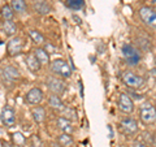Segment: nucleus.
<instances>
[{"instance_id":"obj_16","label":"nucleus","mask_w":156,"mask_h":147,"mask_svg":"<svg viewBox=\"0 0 156 147\" xmlns=\"http://www.w3.org/2000/svg\"><path fill=\"white\" fill-rule=\"evenodd\" d=\"M56 125L57 128L60 129L62 133H66V134H72L73 131H74V128L72 126V122L69 120H66L65 117H58L57 121H56Z\"/></svg>"},{"instance_id":"obj_14","label":"nucleus","mask_w":156,"mask_h":147,"mask_svg":"<svg viewBox=\"0 0 156 147\" xmlns=\"http://www.w3.org/2000/svg\"><path fill=\"white\" fill-rule=\"evenodd\" d=\"M25 63H26V66L29 68V70L33 72V73H37L41 70V63L37 60V57L34 56V53H29V55L25 57Z\"/></svg>"},{"instance_id":"obj_17","label":"nucleus","mask_w":156,"mask_h":147,"mask_svg":"<svg viewBox=\"0 0 156 147\" xmlns=\"http://www.w3.org/2000/svg\"><path fill=\"white\" fill-rule=\"evenodd\" d=\"M2 30L8 37H16L17 25L13 21H3V23H2Z\"/></svg>"},{"instance_id":"obj_30","label":"nucleus","mask_w":156,"mask_h":147,"mask_svg":"<svg viewBox=\"0 0 156 147\" xmlns=\"http://www.w3.org/2000/svg\"><path fill=\"white\" fill-rule=\"evenodd\" d=\"M151 146L156 147V133H152V139H151Z\"/></svg>"},{"instance_id":"obj_7","label":"nucleus","mask_w":156,"mask_h":147,"mask_svg":"<svg viewBox=\"0 0 156 147\" xmlns=\"http://www.w3.org/2000/svg\"><path fill=\"white\" fill-rule=\"evenodd\" d=\"M120 129L125 135L131 137V135L138 133L139 126H138V122H136L133 117H125V119L120 121Z\"/></svg>"},{"instance_id":"obj_31","label":"nucleus","mask_w":156,"mask_h":147,"mask_svg":"<svg viewBox=\"0 0 156 147\" xmlns=\"http://www.w3.org/2000/svg\"><path fill=\"white\" fill-rule=\"evenodd\" d=\"M107 129H108V137H109V138H113V130H112V126L108 125V126H107Z\"/></svg>"},{"instance_id":"obj_32","label":"nucleus","mask_w":156,"mask_h":147,"mask_svg":"<svg viewBox=\"0 0 156 147\" xmlns=\"http://www.w3.org/2000/svg\"><path fill=\"white\" fill-rule=\"evenodd\" d=\"M80 87H81V96L83 98V87H82V82L80 81Z\"/></svg>"},{"instance_id":"obj_9","label":"nucleus","mask_w":156,"mask_h":147,"mask_svg":"<svg viewBox=\"0 0 156 147\" xmlns=\"http://www.w3.org/2000/svg\"><path fill=\"white\" fill-rule=\"evenodd\" d=\"M23 50V41L20 37H12L7 43L8 56H17Z\"/></svg>"},{"instance_id":"obj_34","label":"nucleus","mask_w":156,"mask_h":147,"mask_svg":"<svg viewBox=\"0 0 156 147\" xmlns=\"http://www.w3.org/2000/svg\"><path fill=\"white\" fill-rule=\"evenodd\" d=\"M41 2H44V0H34V3H41Z\"/></svg>"},{"instance_id":"obj_12","label":"nucleus","mask_w":156,"mask_h":147,"mask_svg":"<svg viewBox=\"0 0 156 147\" xmlns=\"http://www.w3.org/2000/svg\"><path fill=\"white\" fill-rule=\"evenodd\" d=\"M2 76H3V78H5V80L9 81V82H13V81H16V80H20V77H21L18 69H16V68L12 66V65L4 66Z\"/></svg>"},{"instance_id":"obj_15","label":"nucleus","mask_w":156,"mask_h":147,"mask_svg":"<svg viewBox=\"0 0 156 147\" xmlns=\"http://www.w3.org/2000/svg\"><path fill=\"white\" fill-rule=\"evenodd\" d=\"M48 104H50V107L52 109L58 111V112H62V109L65 108V104L60 98V95H55V94H52L50 98H48Z\"/></svg>"},{"instance_id":"obj_22","label":"nucleus","mask_w":156,"mask_h":147,"mask_svg":"<svg viewBox=\"0 0 156 147\" xmlns=\"http://www.w3.org/2000/svg\"><path fill=\"white\" fill-rule=\"evenodd\" d=\"M34 11L38 14H41V16H46V14L51 12V7L44 0V2H41V3H34Z\"/></svg>"},{"instance_id":"obj_2","label":"nucleus","mask_w":156,"mask_h":147,"mask_svg":"<svg viewBox=\"0 0 156 147\" xmlns=\"http://www.w3.org/2000/svg\"><path fill=\"white\" fill-rule=\"evenodd\" d=\"M50 66H51V72L53 74H56L57 77L70 78V76H72V72H73L72 66L64 59H56V60H53L51 63Z\"/></svg>"},{"instance_id":"obj_26","label":"nucleus","mask_w":156,"mask_h":147,"mask_svg":"<svg viewBox=\"0 0 156 147\" xmlns=\"http://www.w3.org/2000/svg\"><path fill=\"white\" fill-rule=\"evenodd\" d=\"M29 37H30L33 39V42L37 43V45H43V43H44V37L38 30H30L29 31Z\"/></svg>"},{"instance_id":"obj_21","label":"nucleus","mask_w":156,"mask_h":147,"mask_svg":"<svg viewBox=\"0 0 156 147\" xmlns=\"http://www.w3.org/2000/svg\"><path fill=\"white\" fill-rule=\"evenodd\" d=\"M0 16H2L3 21H13L14 18V12L12 7L9 5V4H5V5H3L2 9H0Z\"/></svg>"},{"instance_id":"obj_18","label":"nucleus","mask_w":156,"mask_h":147,"mask_svg":"<svg viewBox=\"0 0 156 147\" xmlns=\"http://www.w3.org/2000/svg\"><path fill=\"white\" fill-rule=\"evenodd\" d=\"M56 143H58L61 147H73L74 146V139H73L72 134H66V133H61L57 137Z\"/></svg>"},{"instance_id":"obj_28","label":"nucleus","mask_w":156,"mask_h":147,"mask_svg":"<svg viewBox=\"0 0 156 147\" xmlns=\"http://www.w3.org/2000/svg\"><path fill=\"white\" fill-rule=\"evenodd\" d=\"M30 143H31V147H42V141L39 138L38 135H33L30 138Z\"/></svg>"},{"instance_id":"obj_20","label":"nucleus","mask_w":156,"mask_h":147,"mask_svg":"<svg viewBox=\"0 0 156 147\" xmlns=\"http://www.w3.org/2000/svg\"><path fill=\"white\" fill-rule=\"evenodd\" d=\"M9 5L12 7L13 12L16 13H26L27 11V5H26V2L25 0H11V4Z\"/></svg>"},{"instance_id":"obj_1","label":"nucleus","mask_w":156,"mask_h":147,"mask_svg":"<svg viewBox=\"0 0 156 147\" xmlns=\"http://www.w3.org/2000/svg\"><path fill=\"white\" fill-rule=\"evenodd\" d=\"M121 52H122V56L125 59V61L128 63L130 66L138 65L139 61L142 60L140 51L135 46L130 45V43H124L122 47H121Z\"/></svg>"},{"instance_id":"obj_23","label":"nucleus","mask_w":156,"mask_h":147,"mask_svg":"<svg viewBox=\"0 0 156 147\" xmlns=\"http://www.w3.org/2000/svg\"><path fill=\"white\" fill-rule=\"evenodd\" d=\"M62 117H65L66 120H69L70 122H74L78 120V112L72 108V107H65L64 109H62Z\"/></svg>"},{"instance_id":"obj_25","label":"nucleus","mask_w":156,"mask_h":147,"mask_svg":"<svg viewBox=\"0 0 156 147\" xmlns=\"http://www.w3.org/2000/svg\"><path fill=\"white\" fill-rule=\"evenodd\" d=\"M12 141H13V143H14V145H16V146H20V147L25 146V143H26V138L23 137L22 133H20V131H16V133H13V134H12Z\"/></svg>"},{"instance_id":"obj_24","label":"nucleus","mask_w":156,"mask_h":147,"mask_svg":"<svg viewBox=\"0 0 156 147\" xmlns=\"http://www.w3.org/2000/svg\"><path fill=\"white\" fill-rule=\"evenodd\" d=\"M65 5L72 11H81L85 5V0H65Z\"/></svg>"},{"instance_id":"obj_4","label":"nucleus","mask_w":156,"mask_h":147,"mask_svg":"<svg viewBox=\"0 0 156 147\" xmlns=\"http://www.w3.org/2000/svg\"><path fill=\"white\" fill-rule=\"evenodd\" d=\"M139 116L144 124H154V122H156V108L151 103H143L139 109Z\"/></svg>"},{"instance_id":"obj_6","label":"nucleus","mask_w":156,"mask_h":147,"mask_svg":"<svg viewBox=\"0 0 156 147\" xmlns=\"http://www.w3.org/2000/svg\"><path fill=\"white\" fill-rule=\"evenodd\" d=\"M138 13H139L140 20H142L146 25L150 26V27L156 29V11L154 8L144 5L142 8H139Z\"/></svg>"},{"instance_id":"obj_29","label":"nucleus","mask_w":156,"mask_h":147,"mask_svg":"<svg viewBox=\"0 0 156 147\" xmlns=\"http://www.w3.org/2000/svg\"><path fill=\"white\" fill-rule=\"evenodd\" d=\"M131 147H148V145L139 138V139H135V141L133 142V145H131Z\"/></svg>"},{"instance_id":"obj_5","label":"nucleus","mask_w":156,"mask_h":147,"mask_svg":"<svg viewBox=\"0 0 156 147\" xmlns=\"http://www.w3.org/2000/svg\"><path fill=\"white\" fill-rule=\"evenodd\" d=\"M46 83H47V87L50 89V91H52V94H55V95H61L62 92L66 90L65 81L58 77H55V76L47 77Z\"/></svg>"},{"instance_id":"obj_36","label":"nucleus","mask_w":156,"mask_h":147,"mask_svg":"<svg viewBox=\"0 0 156 147\" xmlns=\"http://www.w3.org/2000/svg\"><path fill=\"white\" fill-rule=\"evenodd\" d=\"M30 147H31V146H30Z\"/></svg>"},{"instance_id":"obj_8","label":"nucleus","mask_w":156,"mask_h":147,"mask_svg":"<svg viewBox=\"0 0 156 147\" xmlns=\"http://www.w3.org/2000/svg\"><path fill=\"white\" fill-rule=\"evenodd\" d=\"M117 107L121 112L124 113H133L134 111V100L131 99V96H129L126 92H121L119 95V102H117Z\"/></svg>"},{"instance_id":"obj_27","label":"nucleus","mask_w":156,"mask_h":147,"mask_svg":"<svg viewBox=\"0 0 156 147\" xmlns=\"http://www.w3.org/2000/svg\"><path fill=\"white\" fill-rule=\"evenodd\" d=\"M136 42H138V46L142 48V50H150L151 48V43L150 41H147V39H144V38H136Z\"/></svg>"},{"instance_id":"obj_35","label":"nucleus","mask_w":156,"mask_h":147,"mask_svg":"<svg viewBox=\"0 0 156 147\" xmlns=\"http://www.w3.org/2000/svg\"><path fill=\"white\" fill-rule=\"evenodd\" d=\"M155 64H156V59H155Z\"/></svg>"},{"instance_id":"obj_19","label":"nucleus","mask_w":156,"mask_h":147,"mask_svg":"<svg viewBox=\"0 0 156 147\" xmlns=\"http://www.w3.org/2000/svg\"><path fill=\"white\" fill-rule=\"evenodd\" d=\"M31 116H33V119L37 124H41V122H43L46 120V111H44L43 107L37 106L31 109Z\"/></svg>"},{"instance_id":"obj_3","label":"nucleus","mask_w":156,"mask_h":147,"mask_svg":"<svg viewBox=\"0 0 156 147\" xmlns=\"http://www.w3.org/2000/svg\"><path fill=\"white\" fill-rule=\"evenodd\" d=\"M121 80H122V82L129 87V89H140V87L144 85V82H146L143 77L135 74L134 72H130V70L122 72V74H121Z\"/></svg>"},{"instance_id":"obj_11","label":"nucleus","mask_w":156,"mask_h":147,"mask_svg":"<svg viewBox=\"0 0 156 147\" xmlns=\"http://www.w3.org/2000/svg\"><path fill=\"white\" fill-rule=\"evenodd\" d=\"M0 120H2L3 124L8 126V128L13 126L16 124V113H14L13 108H11V107H4L2 112H0Z\"/></svg>"},{"instance_id":"obj_13","label":"nucleus","mask_w":156,"mask_h":147,"mask_svg":"<svg viewBox=\"0 0 156 147\" xmlns=\"http://www.w3.org/2000/svg\"><path fill=\"white\" fill-rule=\"evenodd\" d=\"M34 56L37 57V60L41 63V65H48L51 63V59H50V53H48L44 48H35V51L33 52Z\"/></svg>"},{"instance_id":"obj_33","label":"nucleus","mask_w":156,"mask_h":147,"mask_svg":"<svg viewBox=\"0 0 156 147\" xmlns=\"http://www.w3.org/2000/svg\"><path fill=\"white\" fill-rule=\"evenodd\" d=\"M51 147H61L58 143H51Z\"/></svg>"},{"instance_id":"obj_10","label":"nucleus","mask_w":156,"mask_h":147,"mask_svg":"<svg viewBox=\"0 0 156 147\" xmlns=\"http://www.w3.org/2000/svg\"><path fill=\"white\" fill-rule=\"evenodd\" d=\"M43 96H44V94H43V91L39 89V87H33V89H30L25 94V102L27 104L37 106V104H41L42 103Z\"/></svg>"}]
</instances>
